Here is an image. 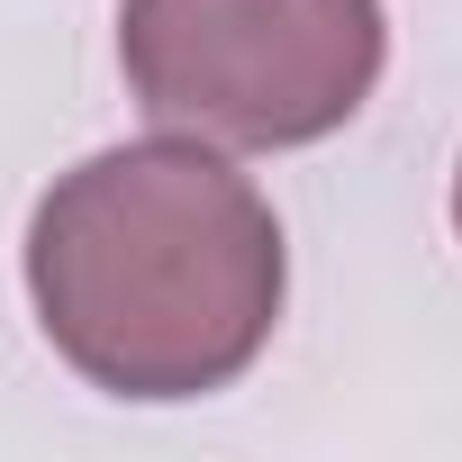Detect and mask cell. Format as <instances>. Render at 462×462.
I'll use <instances>...</instances> for the list:
<instances>
[{
    "label": "cell",
    "mask_w": 462,
    "mask_h": 462,
    "mask_svg": "<svg viewBox=\"0 0 462 462\" xmlns=\"http://www.w3.org/2000/svg\"><path fill=\"white\" fill-rule=\"evenodd\" d=\"M282 217L199 136L73 163L28 217V300L46 345L109 399L226 390L282 318Z\"/></svg>",
    "instance_id": "6da1fadb"
},
{
    "label": "cell",
    "mask_w": 462,
    "mask_h": 462,
    "mask_svg": "<svg viewBox=\"0 0 462 462\" xmlns=\"http://www.w3.org/2000/svg\"><path fill=\"white\" fill-rule=\"evenodd\" d=\"M381 55V0H118L136 109L199 145H318L372 100Z\"/></svg>",
    "instance_id": "7a4b0ae2"
},
{
    "label": "cell",
    "mask_w": 462,
    "mask_h": 462,
    "mask_svg": "<svg viewBox=\"0 0 462 462\" xmlns=\"http://www.w3.org/2000/svg\"><path fill=\"white\" fill-rule=\"evenodd\" d=\"M453 226H462V172H453Z\"/></svg>",
    "instance_id": "3957f363"
}]
</instances>
